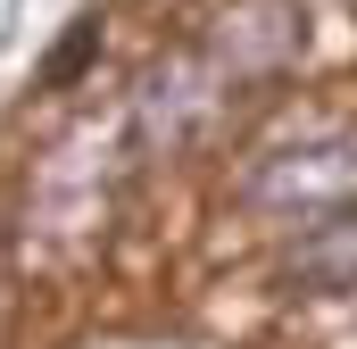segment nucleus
<instances>
[{"label": "nucleus", "mask_w": 357, "mask_h": 349, "mask_svg": "<svg viewBox=\"0 0 357 349\" xmlns=\"http://www.w3.org/2000/svg\"><path fill=\"white\" fill-rule=\"evenodd\" d=\"M91 50H100V25H75V42H67V50H59V59H50V84H67V75H75V67H84Z\"/></svg>", "instance_id": "nucleus-1"}]
</instances>
